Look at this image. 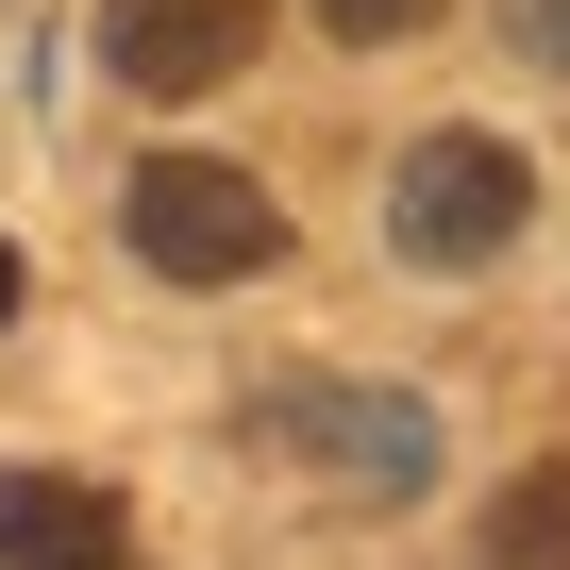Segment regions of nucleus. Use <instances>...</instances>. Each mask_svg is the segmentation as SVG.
I'll use <instances>...</instances> for the list:
<instances>
[{
	"mask_svg": "<svg viewBox=\"0 0 570 570\" xmlns=\"http://www.w3.org/2000/svg\"><path fill=\"white\" fill-rule=\"evenodd\" d=\"M252 436H268V453H303L336 503H420L436 453H453L420 386H336V370H268V386H252Z\"/></svg>",
	"mask_w": 570,
	"mask_h": 570,
	"instance_id": "obj_1",
	"label": "nucleus"
},
{
	"mask_svg": "<svg viewBox=\"0 0 570 570\" xmlns=\"http://www.w3.org/2000/svg\"><path fill=\"white\" fill-rule=\"evenodd\" d=\"M520 218H537V168H520V135H420L403 168H386V252L403 268H503L520 252Z\"/></svg>",
	"mask_w": 570,
	"mask_h": 570,
	"instance_id": "obj_2",
	"label": "nucleus"
},
{
	"mask_svg": "<svg viewBox=\"0 0 570 570\" xmlns=\"http://www.w3.org/2000/svg\"><path fill=\"white\" fill-rule=\"evenodd\" d=\"M118 235H135V268H168V285H252V268L285 252V202H268L252 168H218V151H151L135 202H118Z\"/></svg>",
	"mask_w": 570,
	"mask_h": 570,
	"instance_id": "obj_3",
	"label": "nucleus"
},
{
	"mask_svg": "<svg viewBox=\"0 0 570 570\" xmlns=\"http://www.w3.org/2000/svg\"><path fill=\"white\" fill-rule=\"evenodd\" d=\"M268 51V0H101V68L135 101H218Z\"/></svg>",
	"mask_w": 570,
	"mask_h": 570,
	"instance_id": "obj_4",
	"label": "nucleus"
},
{
	"mask_svg": "<svg viewBox=\"0 0 570 570\" xmlns=\"http://www.w3.org/2000/svg\"><path fill=\"white\" fill-rule=\"evenodd\" d=\"M0 570H118V487L101 470H0Z\"/></svg>",
	"mask_w": 570,
	"mask_h": 570,
	"instance_id": "obj_5",
	"label": "nucleus"
},
{
	"mask_svg": "<svg viewBox=\"0 0 570 570\" xmlns=\"http://www.w3.org/2000/svg\"><path fill=\"white\" fill-rule=\"evenodd\" d=\"M487 570H570V453H537V470L487 503Z\"/></svg>",
	"mask_w": 570,
	"mask_h": 570,
	"instance_id": "obj_6",
	"label": "nucleus"
},
{
	"mask_svg": "<svg viewBox=\"0 0 570 570\" xmlns=\"http://www.w3.org/2000/svg\"><path fill=\"white\" fill-rule=\"evenodd\" d=\"M436 0H320V35H353V51H386V35H420Z\"/></svg>",
	"mask_w": 570,
	"mask_h": 570,
	"instance_id": "obj_7",
	"label": "nucleus"
},
{
	"mask_svg": "<svg viewBox=\"0 0 570 570\" xmlns=\"http://www.w3.org/2000/svg\"><path fill=\"white\" fill-rule=\"evenodd\" d=\"M503 51L520 68H570V0H503Z\"/></svg>",
	"mask_w": 570,
	"mask_h": 570,
	"instance_id": "obj_8",
	"label": "nucleus"
},
{
	"mask_svg": "<svg viewBox=\"0 0 570 570\" xmlns=\"http://www.w3.org/2000/svg\"><path fill=\"white\" fill-rule=\"evenodd\" d=\"M18 285H35V268H18V252H0V320H18Z\"/></svg>",
	"mask_w": 570,
	"mask_h": 570,
	"instance_id": "obj_9",
	"label": "nucleus"
}]
</instances>
